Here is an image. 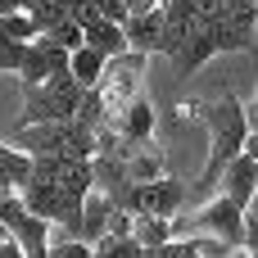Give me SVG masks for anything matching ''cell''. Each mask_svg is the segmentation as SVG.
Instances as JSON below:
<instances>
[{
	"mask_svg": "<svg viewBox=\"0 0 258 258\" xmlns=\"http://www.w3.org/2000/svg\"><path fill=\"white\" fill-rule=\"evenodd\" d=\"M204 132H209V159H204V172H200V181L190 186V195H218L222 168L245 150L249 118H245V104L236 100L231 86H222V91L204 104Z\"/></svg>",
	"mask_w": 258,
	"mask_h": 258,
	"instance_id": "obj_1",
	"label": "cell"
},
{
	"mask_svg": "<svg viewBox=\"0 0 258 258\" xmlns=\"http://www.w3.org/2000/svg\"><path fill=\"white\" fill-rule=\"evenodd\" d=\"M254 36H258L254 23H245V18H231V14H218L213 23L195 27V36H190V41H186V50L172 59V68H177L181 77H190V73H200V68H204L213 54L254 50Z\"/></svg>",
	"mask_w": 258,
	"mask_h": 258,
	"instance_id": "obj_2",
	"label": "cell"
},
{
	"mask_svg": "<svg viewBox=\"0 0 258 258\" xmlns=\"http://www.w3.org/2000/svg\"><path fill=\"white\" fill-rule=\"evenodd\" d=\"M18 150L27 154H59V159H95V127L77 122V118H59V122H36V127H14L9 136Z\"/></svg>",
	"mask_w": 258,
	"mask_h": 258,
	"instance_id": "obj_3",
	"label": "cell"
},
{
	"mask_svg": "<svg viewBox=\"0 0 258 258\" xmlns=\"http://www.w3.org/2000/svg\"><path fill=\"white\" fill-rule=\"evenodd\" d=\"M86 100V86L73 77V73H54L45 77L41 86H32L23 95V113H18V127H36V122H59V118H77Z\"/></svg>",
	"mask_w": 258,
	"mask_h": 258,
	"instance_id": "obj_4",
	"label": "cell"
},
{
	"mask_svg": "<svg viewBox=\"0 0 258 258\" xmlns=\"http://www.w3.org/2000/svg\"><path fill=\"white\" fill-rule=\"evenodd\" d=\"M145 63H150V54H141V50L113 54V59L104 63V73H100V82H95L91 91L100 95L109 122H118V118L127 113V104L141 95V86H145Z\"/></svg>",
	"mask_w": 258,
	"mask_h": 258,
	"instance_id": "obj_5",
	"label": "cell"
},
{
	"mask_svg": "<svg viewBox=\"0 0 258 258\" xmlns=\"http://www.w3.org/2000/svg\"><path fill=\"white\" fill-rule=\"evenodd\" d=\"M172 236H218L227 245H245V209H236L227 195H209L195 213L186 218H172Z\"/></svg>",
	"mask_w": 258,
	"mask_h": 258,
	"instance_id": "obj_6",
	"label": "cell"
},
{
	"mask_svg": "<svg viewBox=\"0 0 258 258\" xmlns=\"http://www.w3.org/2000/svg\"><path fill=\"white\" fill-rule=\"evenodd\" d=\"M54 73H73V54H68V50H59L54 41L36 36V41L27 45V54H23V68H18L23 91L41 86V82H45V77H54Z\"/></svg>",
	"mask_w": 258,
	"mask_h": 258,
	"instance_id": "obj_7",
	"label": "cell"
},
{
	"mask_svg": "<svg viewBox=\"0 0 258 258\" xmlns=\"http://www.w3.org/2000/svg\"><path fill=\"white\" fill-rule=\"evenodd\" d=\"M190 200L186 181H177L172 172L150 181V186H136V200H132V213H154V218H177L181 204Z\"/></svg>",
	"mask_w": 258,
	"mask_h": 258,
	"instance_id": "obj_8",
	"label": "cell"
},
{
	"mask_svg": "<svg viewBox=\"0 0 258 258\" xmlns=\"http://www.w3.org/2000/svg\"><path fill=\"white\" fill-rule=\"evenodd\" d=\"M254 190H258V163L249 154H236L222 168V177H218V195H227L236 209H249L254 204Z\"/></svg>",
	"mask_w": 258,
	"mask_h": 258,
	"instance_id": "obj_9",
	"label": "cell"
},
{
	"mask_svg": "<svg viewBox=\"0 0 258 258\" xmlns=\"http://www.w3.org/2000/svg\"><path fill=\"white\" fill-rule=\"evenodd\" d=\"M122 32H127V45H132V50L159 54V50H163V9H154V14H132V18L122 23Z\"/></svg>",
	"mask_w": 258,
	"mask_h": 258,
	"instance_id": "obj_10",
	"label": "cell"
},
{
	"mask_svg": "<svg viewBox=\"0 0 258 258\" xmlns=\"http://www.w3.org/2000/svg\"><path fill=\"white\" fill-rule=\"evenodd\" d=\"M113 127H118V136H122L127 145H145V141L154 136V104L145 100V91L127 104V113H122Z\"/></svg>",
	"mask_w": 258,
	"mask_h": 258,
	"instance_id": "obj_11",
	"label": "cell"
},
{
	"mask_svg": "<svg viewBox=\"0 0 258 258\" xmlns=\"http://www.w3.org/2000/svg\"><path fill=\"white\" fill-rule=\"evenodd\" d=\"M113 200L100 190V186H91V195H86V204H82V240L86 245H95V240H104L109 236V218H113Z\"/></svg>",
	"mask_w": 258,
	"mask_h": 258,
	"instance_id": "obj_12",
	"label": "cell"
},
{
	"mask_svg": "<svg viewBox=\"0 0 258 258\" xmlns=\"http://www.w3.org/2000/svg\"><path fill=\"white\" fill-rule=\"evenodd\" d=\"M127 177H132L136 186H150V181L168 177V159H163L159 150H150V141H145V145H132V150H127Z\"/></svg>",
	"mask_w": 258,
	"mask_h": 258,
	"instance_id": "obj_13",
	"label": "cell"
},
{
	"mask_svg": "<svg viewBox=\"0 0 258 258\" xmlns=\"http://www.w3.org/2000/svg\"><path fill=\"white\" fill-rule=\"evenodd\" d=\"M82 32H86V45H91V50H100V54H109V59H113V54H127V50H132V45H127V32H122V23H109V18H91Z\"/></svg>",
	"mask_w": 258,
	"mask_h": 258,
	"instance_id": "obj_14",
	"label": "cell"
},
{
	"mask_svg": "<svg viewBox=\"0 0 258 258\" xmlns=\"http://www.w3.org/2000/svg\"><path fill=\"white\" fill-rule=\"evenodd\" d=\"M132 240L150 254V249H163L172 240V218H154V213H136L132 218Z\"/></svg>",
	"mask_w": 258,
	"mask_h": 258,
	"instance_id": "obj_15",
	"label": "cell"
},
{
	"mask_svg": "<svg viewBox=\"0 0 258 258\" xmlns=\"http://www.w3.org/2000/svg\"><path fill=\"white\" fill-rule=\"evenodd\" d=\"M27 177H32V154H27V150H18L14 141H9V145L0 141V181L18 190Z\"/></svg>",
	"mask_w": 258,
	"mask_h": 258,
	"instance_id": "obj_16",
	"label": "cell"
},
{
	"mask_svg": "<svg viewBox=\"0 0 258 258\" xmlns=\"http://www.w3.org/2000/svg\"><path fill=\"white\" fill-rule=\"evenodd\" d=\"M104 63H109V54H100V50H91V45H82V50H73V77L91 91L95 82H100V73H104Z\"/></svg>",
	"mask_w": 258,
	"mask_h": 258,
	"instance_id": "obj_17",
	"label": "cell"
},
{
	"mask_svg": "<svg viewBox=\"0 0 258 258\" xmlns=\"http://www.w3.org/2000/svg\"><path fill=\"white\" fill-rule=\"evenodd\" d=\"M0 36H5V41H36L41 32H36L32 14L18 9V14H5V18H0Z\"/></svg>",
	"mask_w": 258,
	"mask_h": 258,
	"instance_id": "obj_18",
	"label": "cell"
},
{
	"mask_svg": "<svg viewBox=\"0 0 258 258\" xmlns=\"http://www.w3.org/2000/svg\"><path fill=\"white\" fill-rule=\"evenodd\" d=\"M91 249H95V258H145V249H141L132 236H104V240H95Z\"/></svg>",
	"mask_w": 258,
	"mask_h": 258,
	"instance_id": "obj_19",
	"label": "cell"
},
{
	"mask_svg": "<svg viewBox=\"0 0 258 258\" xmlns=\"http://www.w3.org/2000/svg\"><path fill=\"white\" fill-rule=\"evenodd\" d=\"M41 36H45V41H54V45H59V50H68V54L86 45V32H82V23H73V18H63L59 27H50V32H41Z\"/></svg>",
	"mask_w": 258,
	"mask_h": 258,
	"instance_id": "obj_20",
	"label": "cell"
},
{
	"mask_svg": "<svg viewBox=\"0 0 258 258\" xmlns=\"http://www.w3.org/2000/svg\"><path fill=\"white\" fill-rule=\"evenodd\" d=\"M181 240H186L200 258H227L236 249V245H227V240H218V236H181Z\"/></svg>",
	"mask_w": 258,
	"mask_h": 258,
	"instance_id": "obj_21",
	"label": "cell"
},
{
	"mask_svg": "<svg viewBox=\"0 0 258 258\" xmlns=\"http://www.w3.org/2000/svg\"><path fill=\"white\" fill-rule=\"evenodd\" d=\"M27 14H32V23H36V32H50V27H59V23L68 18V14H63L59 5H50V0H36V5H32Z\"/></svg>",
	"mask_w": 258,
	"mask_h": 258,
	"instance_id": "obj_22",
	"label": "cell"
},
{
	"mask_svg": "<svg viewBox=\"0 0 258 258\" xmlns=\"http://www.w3.org/2000/svg\"><path fill=\"white\" fill-rule=\"evenodd\" d=\"M95 9H100V18H109V23H127V18H132L127 0H95Z\"/></svg>",
	"mask_w": 258,
	"mask_h": 258,
	"instance_id": "obj_23",
	"label": "cell"
},
{
	"mask_svg": "<svg viewBox=\"0 0 258 258\" xmlns=\"http://www.w3.org/2000/svg\"><path fill=\"white\" fill-rule=\"evenodd\" d=\"M132 218H136V213L113 209V218H109V236H132Z\"/></svg>",
	"mask_w": 258,
	"mask_h": 258,
	"instance_id": "obj_24",
	"label": "cell"
},
{
	"mask_svg": "<svg viewBox=\"0 0 258 258\" xmlns=\"http://www.w3.org/2000/svg\"><path fill=\"white\" fill-rule=\"evenodd\" d=\"M177 118H181V122H204V104H200V100H181V104H177Z\"/></svg>",
	"mask_w": 258,
	"mask_h": 258,
	"instance_id": "obj_25",
	"label": "cell"
},
{
	"mask_svg": "<svg viewBox=\"0 0 258 258\" xmlns=\"http://www.w3.org/2000/svg\"><path fill=\"white\" fill-rule=\"evenodd\" d=\"M245 249L258 258V218H245Z\"/></svg>",
	"mask_w": 258,
	"mask_h": 258,
	"instance_id": "obj_26",
	"label": "cell"
},
{
	"mask_svg": "<svg viewBox=\"0 0 258 258\" xmlns=\"http://www.w3.org/2000/svg\"><path fill=\"white\" fill-rule=\"evenodd\" d=\"M127 9L132 14H154V9H163V0H127Z\"/></svg>",
	"mask_w": 258,
	"mask_h": 258,
	"instance_id": "obj_27",
	"label": "cell"
},
{
	"mask_svg": "<svg viewBox=\"0 0 258 258\" xmlns=\"http://www.w3.org/2000/svg\"><path fill=\"white\" fill-rule=\"evenodd\" d=\"M240 154H249V159L258 163V132H249V136H245V150H240Z\"/></svg>",
	"mask_w": 258,
	"mask_h": 258,
	"instance_id": "obj_28",
	"label": "cell"
},
{
	"mask_svg": "<svg viewBox=\"0 0 258 258\" xmlns=\"http://www.w3.org/2000/svg\"><path fill=\"white\" fill-rule=\"evenodd\" d=\"M245 118H249V132H258V95L245 104Z\"/></svg>",
	"mask_w": 258,
	"mask_h": 258,
	"instance_id": "obj_29",
	"label": "cell"
},
{
	"mask_svg": "<svg viewBox=\"0 0 258 258\" xmlns=\"http://www.w3.org/2000/svg\"><path fill=\"white\" fill-rule=\"evenodd\" d=\"M18 9H23L18 0H0V18H5V14H18Z\"/></svg>",
	"mask_w": 258,
	"mask_h": 258,
	"instance_id": "obj_30",
	"label": "cell"
},
{
	"mask_svg": "<svg viewBox=\"0 0 258 258\" xmlns=\"http://www.w3.org/2000/svg\"><path fill=\"white\" fill-rule=\"evenodd\" d=\"M227 258H254V254H249V249L240 245V249H231V254H227Z\"/></svg>",
	"mask_w": 258,
	"mask_h": 258,
	"instance_id": "obj_31",
	"label": "cell"
},
{
	"mask_svg": "<svg viewBox=\"0 0 258 258\" xmlns=\"http://www.w3.org/2000/svg\"><path fill=\"white\" fill-rule=\"evenodd\" d=\"M18 5H23V9H32V5H36V0H18Z\"/></svg>",
	"mask_w": 258,
	"mask_h": 258,
	"instance_id": "obj_32",
	"label": "cell"
},
{
	"mask_svg": "<svg viewBox=\"0 0 258 258\" xmlns=\"http://www.w3.org/2000/svg\"><path fill=\"white\" fill-rule=\"evenodd\" d=\"M5 236H9V227H5V222H0V240H5Z\"/></svg>",
	"mask_w": 258,
	"mask_h": 258,
	"instance_id": "obj_33",
	"label": "cell"
}]
</instances>
